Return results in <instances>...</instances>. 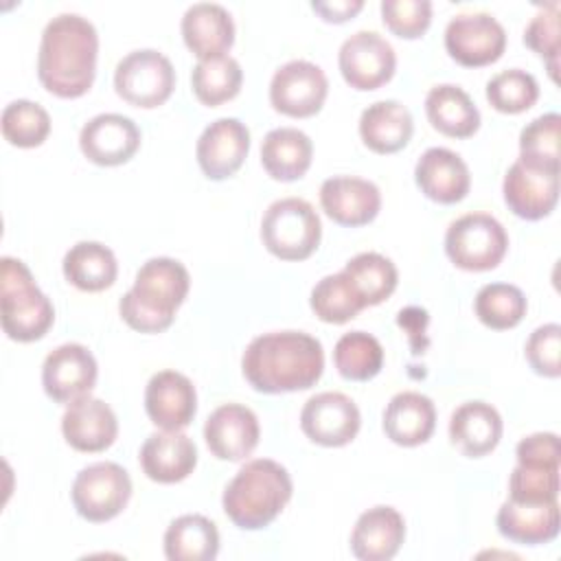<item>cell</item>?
<instances>
[{"label":"cell","mask_w":561,"mask_h":561,"mask_svg":"<svg viewBox=\"0 0 561 561\" xmlns=\"http://www.w3.org/2000/svg\"><path fill=\"white\" fill-rule=\"evenodd\" d=\"M436 425V408L427 394L403 390L397 392L383 410L386 436L403 447L425 443Z\"/></svg>","instance_id":"4316f807"},{"label":"cell","mask_w":561,"mask_h":561,"mask_svg":"<svg viewBox=\"0 0 561 561\" xmlns=\"http://www.w3.org/2000/svg\"><path fill=\"white\" fill-rule=\"evenodd\" d=\"M561 116L548 112L530 121L519 134V160L543 171H559Z\"/></svg>","instance_id":"f35d334b"},{"label":"cell","mask_w":561,"mask_h":561,"mask_svg":"<svg viewBox=\"0 0 561 561\" xmlns=\"http://www.w3.org/2000/svg\"><path fill=\"white\" fill-rule=\"evenodd\" d=\"M64 276L81 291H103L118 274L114 252L99 241H79L64 256Z\"/></svg>","instance_id":"1f68e13d"},{"label":"cell","mask_w":561,"mask_h":561,"mask_svg":"<svg viewBox=\"0 0 561 561\" xmlns=\"http://www.w3.org/2000/svg\"><path fill=\"white\" fill-rule=\"evenodd\" d=\"M344 81L355 90H377L394 75L397 55L386 37L375 31H357L346 37L337 53Z\"/></svg>","instance_id":"7c38bea8"},{"label":"cell","mask_w":561,"mask_h":561,"mask_svg":"<svg viewBox=\"0 0 561 561\" xmlns=\"http://www.w3.org/2000/svg\"><path fill=\"white\" fill-rule=\"evenodd\" d=\"M79 147L90 162L116 167L138 151L140 129L129 116L114 112L96 114L81 127Z\"/></svg>","instance_id":"9a60e30c"},{"label":"cell","mask_w":561,"mask_h":561,"mask_svg":"<svg viewBox=\"0 0 561 561\" xmlns=\"http://www.w3.org/2000/svg\"><path fill=\"white\" fill-rule=\"evenodd\" d=\"M322 210L340 226H364L381 208V193L375 182L355 175H333L320 186Z\"/></svg>","instance_id":"44dd1931"},{"label":"cell","mask_w":561,"mask_h":561,"mask_svg":"<svg viewBox=\"0 0 561 561\" xmlns=\"http://www.w3.org/2000/svg\"><path fill=\"white\" fill-rule=\"evenodd\" d=\"M99 35L94 24L79 13H59L42 31L37 77L61 99L85 94L96 75Z\"/></svg>","instance_id":"7a4b0ae2"},{"label":"cell","mask_w":561,"mask_h":561,"mask_svg":"<svg viewBox=\"0 0 561 561\" xmlns=\"http://www.w3.org/2000/svg\"><path fill=\"white\" fill-rule=\"evenodd\" d=\"M497 530L502 537L524 543V546H539L548 543L559 535L561 513L559 500L546 504H517L506 500L495 517Z\"/></svg>","instance_id":"83f0119b"},{"label":"cell","mask_w":561,"mask_h":561,"mask_svg":"<svg viewBox=\"0 0 561 561\" xmlns=\"http://www.w3.org/2000/svg\"><path fill=\"white\" fill-rule=\"evenodd\" d=\"M486 99L497 112L519 114L533 107L539 99V83L530 72L508 68L486 81Z\"/></svg>","instance_id":"60d3db41"},{"label":"cell","mask_w":561,"mask_h":561,"mask_svg":"<svg viewBox=\"0 0 561 561\" xmlns=\"http://www.w3.org/2000/svg\"><path fill=\"white\" fill-rule=\"evenodd\" d=\"M502 193L506 206L522 219H541L552 213L559 199V171L535 169L519 158L508 167Z\"/></svg>","instance_id":"2e32d148"},{"label":"cell","mask_w":561,"mask_h":561,"mask_svg":"<svg viewBox=\"0 0 561 561\" xmlns=\"http://www.w3.org/2000/svg\"><path fill=\"white\" fill-rule=\"evenodd\" d=\"M114 88L136 107H158L175 88V70L169 57L156 48L131 50L116 64Z\"/></svg>","instance_id":"ba28073f"},{"label":"cell","mask_w":561,"mask_h":561,"mask_svg":"<svg viewBox=\"0 0 561 561\" xmlns=\"http://www.w3.org/2000/svg\"><path fill=\"white\" fill-rule=\"evenodd\" d=\"M138 458L147 478L173 484L193 473L197 465V447L182 430H162L147 436Z\"/></svg>","instance_id":"7402d4cb"},{"label":"cell","mask_w":561,"mask_h":561,"mask_svg":"<svg viewBox=\"0 0 561 561\" xmlns=\"http://www.w3.org/2000/svg\"><path fill=\"white\" fill-rule=\"evenodd\" d=\"M405 539V522L392 506L364 511L351 533V550L362 561L392 559Z\"/></svg>","instance_id":"cb8c5ba5"},{"label":"cell","mask_w":561,"mask_h":561,"mask_svg":"<svg viewBox=\"0 0 561 561\" xmlns=\"http://www.w3.org/2000/svg\"><path fill=\"white\" fill-rule=\"evenodd\" d=\"M524 42L537 55L548 61V72L557 79V64H559V4L550 2L548 7L539 9L535 18L528 22L524 31Z\"/></svg>","instance_id":"7bdbcfd3"},{"label":"cell","mask_w":561,"mask_h":561,"mask_svg":"<svg viewBox=\"0 0 561 561\" xmlns=\"http://www.w3.org/2000/svg\"><path fill=\"white\" fill-rule=\"evenodd\" d=\"M2 331L15 342H35L46 335L55 320L48 296L35 285L28 267L13 256L0 261Z\"/></svg>","instance_id":"5b68a950"},{"label":"cell","mask_w":561,"mask_h":561,"mask_svg":"<svg viewBox=\"0 0 561 561\" xmlns=\"http://www.w3.org/2000/svg\"><path fill=\"white\" fill-rule=\"evenodd\" d=\"M526 359L535 373L559 377L561 373V327L548 322L537 327L526 342Z\"/></svg>","instance_id":"f6af8a7d"},{"label":"cell","mask_w":561,"mask_h":561,"mask_svg":"<svg viewBox=\"0 0 561 561\" xmlns=\"http://www.w3.org/2000/svg\"><path fill=\"white\" fill-rule=\"evenodd\" d=\"M243 70L239 61L230 55L199 59L191 72V85L195 96L204 105H221L234 99L241 90Z\"/></svg>","instance_id":"e575fe53"},{"label":"cell","mask_w":561,"mask_h":561,"mask_svg":"<svg viewBox=\"0 0 561 561\" xmlns=\"http://www.w3.org/2000/svg\"><path fill=\"white\" fill-rule=\"evenodd\" d=\"M77 513L94 524L116 517L131 497L129 473L116 462H92L83 467L70 489Z\"/></svg>","instance_id":"9c48e42d"},{"label":"cell","mask_w":561,"mask_h":561,"mask_svg":"<svg viewBox=\"0 0 561 561\" xmlns=\"http://www.w3.org/2000/svg\"><path fill=\"white\" fill-rule=\"evenodd\" d=\"M329 92L327 75L307 59L283 64L270 81V101L276 112L291 118H307L320 112Z\"/></svg>","instance_id":"8fae6325"},{"label":"cell","mask_w":561,"mask_h":561,"mask_svg":"<svg viewBox=\"0 0 561 561\" xmlns=\"http://www.w3.org/2000/svg\"><path fill=\"white\" fill-rule=\"evenodd\" d=\"M425 114L434 129L451 138H469L480 127V112L471 96L454 83H438L425 96Z\"/></svg>","instance_id":"f546056e"},{"label":"cell","mask_w":561,"mask_h":561,"mask_svg":"<svg viewBox=\"0 0 561 561\" xmlns=\"http://www.w3.org/2000/svg\"><path fill=\"white\" fill-rule=\"evenodd\" d=\"M61 432L70 447L94 454L107 449L116 440L118 421L103 399L83 394L68 403L61 416Z\"/></svg>","instance_id":"ffe728a7"},{"label":"cell","mask_w":561,"mask_h":561,"mask_svg":"<svg viewBox=\"0 0 561 561\" xmlns=\"http://www.w3.org/2000/svg\"><path fill=\"white\" fill-rule=\"evenodd\" d=\"M182 37L199 59L226 55L234 42V22L226 7L217 2H195L182 15Z\"/></svg>","instance_id":"d4e9b609"},{"label":"cell","mask_w":561,"mask_h":561,"mask_svg":"<svg viewBox=\"0 0 561 561\" xmlns=\"http://www.w3.org/2000/svg\"><path fill=\"white\" fill-rule=\"evenodd\" d=\"M445 48L462 66H486L502 57L506 31L491 13H458L445 26Z\"/></svg>","instance_id":"30bf717a"},{"label":"cell","mask_w":561,"mask_h":561,"mask_svg":"<svg viewBox=\"0 0 561 561\" xmlns=\"http://www.w3.org/2000/svg\"><path fill=\"white\" fill-rule=\"evenodd\" d=\"M359 408L344 392H318L300 410L302 432L318 445L342 447L359 432Z\"/></svg>","instance_id":"4fadbf2b"},{"label":"cell","mask_w":561,"mask_h":561,"mask_svg":"<svg viewBox=\"0 0 561 561\" xmlns=\"http://www.w3.org/2000/svg\"><path fill=\"white\" fill-rule=\"evenodd\" d=\"M96 381L94 355L77 342L53 348L42 364V386L57 403H70L90 394Z\"/></svg>","instance_id":"5bb4252c"},{"label":"cell","mask_w":561,"mask_h":561,"mask_svg":"<svg viewBox=\"0 0 561 561\" xmlns=\"http://www.w3.org/2000/svg\"><path fill=\"white\" fill-rule=\"evenodd\" d=\"M259 434L256 414L241 403L215 408L204 423L206 445L219 460H243L256 447Z\"/></svg>","instance_id":"ac0fdd59"},{"label":"cell","mask_w":561,"mask_h":561,"mask_svg":"<svg viewBox=\"0 0 561 561\" xmlns=\"http://www.w3.org/2000/svg\"><path fill=\"white\" fill-rule=\"evenodd\" d=\"M342 272L364 307L383 302L394 291L399 280L394 263L379 252L355 254Z\"/></svg>","instance_id":"836d02e7"},{"label":"cell","mask_w":561,"mask_h":561,"mask_svg":"<svg viewBox=\"0 0 561 561\" xmlns=\"http://www.w3.org/2000/svg\"><path fill=\"white\" fill-rule=\"evenodd\" d=\"M145 410L162 430H184L197 412L193 381L178 370H158L145 388Z\"/></svg>","instance_id":"d6986e66"},{"label":"cell","mask_w":561,"mask_h":561,"mask_svg":"<svg viewBox=\"0 0 561 561\" xmlns=\"http://www.w3.org/2000/svg\"><path fill=\"white\" fill-rule=\"evenodd\" d=\"M476 316L489 329H511L526 316L528 302L519 287L508 283H486L478 289L473 300Z\"/></svg>","instance_id":"8d00e7d4"},{"label":"cell","mask_w":561,"mask_h":561,"mask_svg":"<svg viewBox=\"0 0 561 561\" xmlns=\"http://www.w3.org/2000/svg\"><path fill=\"white\" fill-rule=\"evenodd\" d=\"M320 237V217L302 197H283L272 202L261 219L263 245L283 261H302L311 256Z\"/></svg>","instance_id":"8992f818"},{"label":"cell","mask_w":561,"mask_h":561,"mask_svg":"<svg viewBox=\"0 0 561 561\" xmlns=\"http://www.w3.org/2000/svg\"><path fill=\"white\" fill-rule=\"evenodd\" d=\"M414 180L425 197L438 204L460 202L471 186L467 162L447 147H430L414 167Z\"/></svg>","instance_id":"603a6c76"},{"label":"cell","mask_w":561,"mask_h":561,"mask_svg":"<svg viewBox=\"0 0 561 561\" xmlns=\"http://www.w3.org/2000/svg\"><path fill=\"white\" fill-rule=\"evenodd\" d=\"M508 248L504 226L486 213H467L445 232V252L460 270L484 272L497 267Z\"/></svg>","instance_id":"52a82bcc"},{"label":"cell","mask_w":561,"mask_h":561,"mask_svg":"<svg viewBox=\"0 0 561 561\" xmlns=\"http://www.w3.org/2000/svg\"><path fill=\"white\" fill-rule=\"evenodd\" d=\"M515 454L519 465L559 467V436L554 432H535L517 443Z\"/></svg>","instance_id":"bcb514c9"},{"label":"cell","mask_w":561,"mask_h":561,"mask_svg":"<svg viewBox=\"0 0 561 561\" xmlns=\"http://www.w3.org/2000/svg\"><path fill=\"white\" fill-rule=\"evenodd\" d=\"M508 500L517 504H546L559 500V467L517 462L508 480Z\"/></svg>","instance_id":"b9f144b4"},{"label":"cell","mask_w":561,"mask_h":561,"mask_svg":"<svg viewBox=\"0 0 561 561\" xmlns=\"http://www.w3.org/2000/svg\"><path fill=\"white\" fill-rule=\"evenodd\" d=\"M414 131L410 110L394 101H377L368 105L359 116V136L364 145L375 153H394L408 145Z\"/></svg>","instance_id":"f1b7e54d"},{"label":"cell","mask_w":561,"mask_h":561,"mask_svg":"<svg viewBox=\"0 0 561 561\" xmlns=\"http://www.w3.org/2000/svg\"><path fill=\"white\" fill-rule=\"evenodd\" d=\"M188 270L171 256H153L140 265L134 287L118 302L121 318L140 333H160L171 327L175 309L188 294Z\"/></svg>","instance_id":"3957f363"},{"label":"cell","mask_w":561,"mask_h":561,"mask_svg":"<svg viewBox=\"0 0 561 561\" xmlns=\"http://www.w3.org/2000/svg\"><path fill=\"white\" fill-rule=\"evenodd\" d=\"M2 136L15 147H37L50 134L48 112L28 99L11 101L2 110Z\"/></svg>","instance_id":"ab89813d"},{"label":"cell","mask_w":561,"mask_h":561,"mask_svg":"<svg viewBox=\"0 0 561 561\" xmlns=\"http://www.w3.org/2000/svg\"><path fill=\"white\" fill-rule=\"evenodd\" d=\"M294 491L287 469L270 458L248 460L224 489V513L243 530L272 524Z\"/></svg>","instance_id":"277c9868"},{"label":"cell","mask_w":561,"mask_h":561,"mask_svg":"<svg viewBox=\"0 0 561 561\" xmlns=\"http://www.w3.org/2000/svg\"><path fill=\"white\" fill-rule=\"evenodd\" d=\"M364 7V0H329V2H311V9L320 13L329 22H344L353 18Z\"/></svg>","instance_id":"7dc6e473"},{"label":"cell","mask_w":561,"mask_h":561,"mask_svg":"<svg viewBox=\"0 0 561 561\" xmlns=\"http://www.w3.org/2000/svg\"><path fill=\"white\" fill-rule=\"evenodd\" d=\"M250 149L248 127L232 116L217 118L197 138L195 156L199 169L210 180L230 178L243 164Z\"/></svg>","instance_id":"e0dca14e"},{"label":"cell","mask_w":561,"mask_h":561,"mask_svg":"<svg viewBox=\"0 0 561 561\" xmlns=\"http://www.w3.org/2000/svg\"><path fill=\"white\" fill-rule=\"evenodd\" d=\"M322 368V344L305 331L256 335L241 357V370L248 383L267 394L307 390L320 379Z\"/></svg>","instance_id":"6da1fadb"},{"label":"cell","mask_w":561,"mask_h":561,"mask_svg":"<svg viewBox=\"0 0 561 561\" xmlns=\"http://www.w3.org/2000/svg\"><path fill=\"white\" fill-rule=\"evenodd\" d=\"M383 24L399 37H421L432 20L430 0H381Z\"/></svg>","instance_id":"ee69618b"},{"label":"cell","mask_w":561,"mask_h":561,"mask_svg":"<svg viewBox=\"0 0 561 561\" xmlns=\"http://www.w3.org/2000/svg\"><path fill=\"white\" fill-rule=\"evenodd\" d=\"M333 364L344 379L368 381L383 366V348L375 335L366 331H348L335 342Z\"/></svg>","instance_id":"d590c367"},{"label":"cell","mask_w":561,"mask_h":561,"mask_svg":"<svg viewBox=\"0 0 561 561\" xmlns=\"http://www.w3.org/2000/svg\"><path fill=\"white\" fill-rule=\"evenodd\" d=\"M451 443L471 458L493 451L502 438V416L486 401H465L449 416Z\"/></svg>","instance_id":"484cf974"},{"label":"cell","mask_w":561,"mask_h":561,"mask_svg":"<svg viewBox=\"0 0 561 561\" xmlns=\"http://www.w3.org/2000/svg\"><path fill=\"white\" fill-rule=\"evenodd\" d=\"M311 138L296 127L270 129L261 142L263 169L280 182L302 178L311 164Z\"/></svg>","instance_id":"4dcf8cb0"},{"label":"cell","mask_w":561,"mask_h":561,"mask_svg":"<svg viewBox=\"0 0 561 561\" xmlns=\"http://www.w3.org/2000/svg\"><path fill=\"white\" fill-rule=\"evenodd\" d=\"M217 552V526L204 515H180L164 533V554L169 561H213Z\"/></svg>","instance_id":"d6a6232c"},{"label":"cell","mask_w":561,"mask_h":561,"mask_svg":"<svg viewBox=\"0 0 561 561\" xmlns=\"http://www.w3.org/2000/svg\"><path fill=\"white\" fill-rule=\"evenodd\" d=\"M309 305L322 322L331 324H344L364 309V302L351 287L344 272L320 278L311 289Z\"/></svg>","instance_id":"74e56055"}]
</instances>
